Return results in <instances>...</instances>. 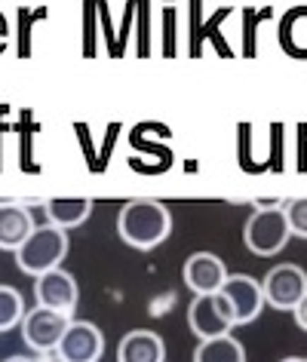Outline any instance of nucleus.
<instances>
[{
  "label": "nucleus",
  "instance_id": "obj_1",
  "mask_svg": "<svg viewBox=\"0 0 307 362\" xmlns=\"http://www.w3.org/2000/svg\"><path fill=\"white\" fill-rule=\"evenodd\" d=\"M117 230L120 240L135 249H154L160 246L169 230H173V215L157 200H132L117 215Z\"/></svg>",
  "mask_w": 307,
  "mask_h": 362
},
{
  "label": "nucleus",
  "instance_id": "obj_2",
  "mask_svg": "<svg viewBox=\"0 0 307 362\" xmlns=\"http://www.w3.org/2000/svg\"><path fill=\"white\" fill-rule=\"evenodd\" d=\"M68 255V233L56 224H37L25 243L16 249V264L31 276H40L47 270L59 267Z\"/></svg>",
  "mask_w": 307,
  "mask_h": 362
},
{
  "label": "nucleus",
  "instance_id": "obj_3",
  "mask_svg": "<svg viewBox=\"0 0 307 362\" xmlns=\"http://www.w3.org/2000/svg\"><path fill=\"white\" fill-rule=\"evenodd\" d=\"M289 237V221H286V212L279 206H261L258 212L249 215L246 221V230H243V243L252 255H277V252L286 249Z\"/></svg>",
  "mask_w": 307,
  "mask_h": 362
},
{
  "label": "nucleus",
  "instance_id": "obj_4",
  "mask_svg": "<svg viewBox=\"0 0 307 362\" xmlns=\"http://www.w3.org/2000/svg\"><path fill=\"white\" fill-rule=\"evenodd\" d=\"M68 322H71L68 313H59V310H50V307L37 304V307H31V310H25L19 325H22V338H25V344H28L31 350L50 353V350L59 347V341H62V334H65Z\"/></svg>",
  "mask_w": 307,
  "mask_h": 362
},
{
  "label": "nucleus",
  "instance_id": "obj_5",
  "mask_svg": "<svg viewBox=\"0 0 307 362\" xmlns=\"http://www.w3.org/2000/svg\"><path fill=\"white\" fill-rule=\"evenodd\" d=\"M219 295L224 298V304H228L233 325H246L252 320H258L261 307H265V288H261L258 279H252L249 274L228 276L224 286L219 288Z\"/></svg>",
  "mask_w": 307,
  "mask_h": 362
},
{
  "label": "nucleus",
  "instance_id": "obj_6",
  "mask_svg": "<svg viewBox=\"0 0 307 362\" xmlns=\"http://www.w3.org/2000/svg\"><path fill=\"white\" fill-rule=\"evenodd\" d=\"M261 288H265V304L277 310H295V304L307 295V274L298 264H277L267 270Z\"/></svg>",
  "mask_w": 307,
  "mask_h": 362
},
{
  "label": "nucleus",
  "instance_id": "obj_7",
  "mask_svg": "<svg viewBox=\"0 0 307 362\" xmlns=\"http://www.w3.org/2000/svg\"><path fill=\"white\" fill-rule=\"evenodd\" d=\"M187 325H191V332L200 341H209V338H219V334H231L233 316L219 292L197 295L191 301V310H187Z\"/></svg>",
  "mask_w": 307,
  "mask_h": 362
},
{
  "label": "nucleus",
  "instance_id": "obj_8",
  "mask_svg": "<svg viewBox=\"0 0 307 362\" xmlns=\"http://www.w3.org/2000/svg\"><path fill=\"white\" fill-rule=\"evenodd\" d=\"M102 353H105V334L98 325L86 320L68 322V329L56 347V356L62 362H98Z\"/></svg>",
  "mask_w": 307,
  "mask_h": 362
},
{
  "label": "nucleus",
  "instance_id": "obj_9",
  "mask_svg": "<svg viewBox=\"0 0 307 362\" xmlns=\"http://www.w3.org/2000/svg\"><path fill=\"white\" fill-rule=\"evenodd\" d=\"M34 298H37L40 307H50V310H59V313H74L77 307V279L62 267H52L47 274H40L34 279Z\"/></svg>",
  "mask_w": 307,
  "mask_h": 362
},
{
  "label": "nucleus",
  "instance_id": "obj_10",
  "mask_svg": "<svg viewBox=\"0 0 307 362\" xmlns=\"http://www.w3.org/2000/svg\"><path fill=\"white\" fill-rule=\"evenodd\" d=\"M224 279H228V270L212 252H197L185 261V283L194 295H215L224 286Z\"/></svg>",
  "mask_w": 307,
  "mask_h": 362
},
{
  "label": "nucleus",
  "instance_id": "obj_11",
  "mask_svg": "<svg viewBox=\"0 0 307 362\" xmlns=\"http://www.w3.org/2000/svg\"><path fill=\"white\" fill-rule=\"evenodd\" d=\"M117 362H166V344L157 332H129L117 347Z\"/></svg>",
  "mask_w": 307,
  "mask_h": 362
},
{
  "label": "nucleus",
  "instance_id": "obj_12",
  "mask_svg": "<svg viewBox=\"0 0 307 362\" xmlns=\"http://www.w3.org/2000/svg\"><path fill=\"white\" fill-rule=\"evenodd\" d=\"M37 228L31 218V212L25 206H16V203H6L0 206V249H19L25 237Z\"/></svg>",
  "mask_w": 307,
  "mask_h": 362
},
{
  "label": "nucleus",
  "instance_id": "obj_13",
  "mask_svg": "<svg viewBox=\"0 0 307 362\" xmlns=\"http://www.w3.org/2000/svg\"><path fill=\"white\" fill-rule=\"evenodd\" d=\"M194 362H246V350L233 334H219L200 341V347L194 350Z\"/></svg>",
  "mask_w": 307,
  "mask_h": 362
},
{
  "label": "nucleus",
  "instance_id": "obj_14",
  "mask_svg": "<svg viewBox=\"0 0 307 362\" xmlns=\"http://www.w3.org/2000/svg\"><path fill=\"white\" fill-rule=\"evenodd\" d=\"M89 212H93V200H83V197H77V200H50L47 203L50 224H56L62 230L83 224L89 218Z\"/></svg>",
  "mask_w": 307,
  "mask_h": 362
},
{
  "label": "nucleus",
  "instance_id": "obj_15",
  "mask_svg": "<svg viewBox=\"0 0 307 362\" xmlns=\"http://www.w3.org/2000/svg\"><path fill=\"white\" fill-rule=\"evenodd\" d=\"M25 301L13 286H0V332H10L22 322Z\"/></svg>",
  "mask_w": 307,
  "mask_h": 362
},
{
  "label": "nucleus",
  "instance_id": "obj_16",
  "mask_svg": "<svg viewBox=\"0 0 307 362\" xmlns=\"http://www.w3.org/2000/svg\"><path fill=\"white\" fill-rule=\"evenodd\" d=\"M286 221H289V230L295 233V237L307 240V200H292L286 206Z\"/></svg>",
  "mask_w": 307,
  "mask_h": 362
},
{
  "label": "nucleus",
  "instance_id": "obj_17",
  "mask_svg": "<svg viewBox=\"0 0 307 362\" xmlns=\"http://www.w3.org/2000/svg\"><path fill=\"white\" fill-rule=\"evenodd\" d=\"M292 313H295V322H298V325H301V329L307 332V295H304L301 301L295 304V310H292Z\"/></svg>",
  "mask_w": 307,
  "mask_h": 362
},
{
  "label": "nucleus",
  "instance_id": "obj_18",
  "mask_svg": "<svg viewBox=\"0 0 307 362\" xmlns=\"http://www.w3.org/2000/svg\"><path fill=\"white\" fill-rule=\"evenodd\" d=\"M4 362H31L28 356H10V359H4Z\"/></svg>",
  "mask_w": 307,
  "mask_h": 362
},
{
  "label": "nucleus",
  "instance_id": "obj_19",
  "mask_svg": "<svg viewBox=\"0 0 307 362\" xmlns=\"http://www.w3.org/2000/svg\"><path fill=\"white\" fill-rule=\"evenodd\" d=\"M283 362H304V359H295V356H289V359H283Z\"/></svg>",
  "mask_w": 307,
  "mask_h": 362
},
{
  "label": "nucleus",
  "instance_id": "obj_20",
  "mask_svg": "<svg viewBox=\"0 0 307 362\" xmlns=\"http://www.w3.org/2000/svg\"><path fill=\"white\" fill-rule=\"evenodd\" d=\"M304 362H307V359H304Z\"/></svg>",
  "mask_w": 307,
  "mask_h": 362
}]
</instances>
